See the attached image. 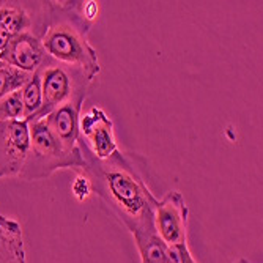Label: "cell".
Returning <instances> with one entry per match:
<instances>
[{
	"label": "cell",
	"instance_id": "8",
	"mask_svg": "<svg viewBox=\"0 0 263 263\" xmlns=\"http://www.w3.org/2000/svg\"><path fill=\"white\" fill-rule=\"evenodd\" d=\"M29 123L0 122V178L17 177L29 152Z\"/></svg>",
	"mask_w": 263,
	"mask_h": 263
},
{
	"label": "cell",
	"instance_id": "1",
	"mask_svg": "<svg viewBox=\"0 0 263 263\" xmlns=\"http://www.w3.org/2000/svg\"><path fill=\"white\" fill-rule=\"evenodd\" d=\"M84 153V174L90 187L109 211L133 235V238L156 233L153 214L158 199L150 191L134 153L115 152L110 158L100 161Z\"/></svg>",
	"mask_w": 263,
	"mask_h": 263
},
{
	"label": "cell",
	"instance_id": "15",
	"mask_svg": "<svg viewBox=\"0 0 263 263\" xmlns=\"http://www.w3.org/2000/svg\"><path fill=\"white\" fill-rule=\"evenodd\" d=\"M8 120H22L21 88L5 95L4 98H0V122Z\"/></svg>",
	"mask_w": 263,
	"mask_h": 263
},
{
	"label": "cell",
	"instance_id": "2",
	"mask_svg": "<svg viewBox=\"0 0 263 263\" xmlns=\"http://www.w3.org/2000/svg\"><path fill=\"white\" fill-rule=\"evenodd\" d=\"M90 27L91 24L82 16L81 0L73 2L49 0L41 46L49 59L84 69L95 81L100 74L101 66L97 51L88 41Z\"/></svg>",
	"mask_w": 263,
	"mask_h": 263
},
{
	"label": "cell",
	"instance_id": "6",
	"mask_svg": "<svg viewBox=\"0 0 263 263\" xmlns=\"http://www.w3.org/2000/svg\"><path fill=\"white\" fill-rule=\"evenodd\" d=\"M79 147L100 161H104L118 152L114 123L101 107L93 106L84 115H81Z\"/></svg>",
	"mask_w": 263,
	"mask_h": 263
},
{
	"label": "cell",
	"instance_id": "12",
	"mask_svg": "<svg viewBox=\"0 0 263 263\" xmlns=\"http://www.w3.org/2000/svg\"><path fill=\"white\" fill-rule=\"evenodd\" d=\"M21 101H22V120L32 122L36 120L43 109V97L38 73L32 74V78L21 87Z\"/></svg>",
	"mask_w": 263,
	"mask_h": 263
},
{
	"label": "cell",
	"instance_id": "3",
	"mask_svg": "<svg viewBox=\"0 0 263 263\" xmlns=\"http://www.w3.org/2000/svg\"><path fill=\"white\" fill-rule=\"evenodd\" d=\"M29 152L17 175L24 181L44 180L55 171L68 167L81 172L87 164L82 150L69 153L62 147V143L47 128L44 118L29 122Z\"/></svg>",
	"mask_w": 263,
	"mask_h": 263
},
{
	"label": "cell",
	"instance_id": "7",
	"mask_svg": "<svg viewBox=\"0 0 263 263\" xmlns=\"http://www.w3.org/2000/svg\"><path fill=\"white\" fill-rule=\"evenodd\" d=\"M187 216L189 210L178 191H169L162 199H158L153 226L158 238L165 246L187 243Z\"/></svg>",
	"mask_w": 263,
	"mask_h": 263
},
{
	"label": "cell",
	"instance_id": "16",
	"mask_svg": "<svg viewBox=\"0 0 263 263\" xmlns=\"http://www.w3.org/2000/svg\"><path fill=\"white\" fill-rule=\"evenodd\" d=\"M171 263H197V260L191 254L187 243L178 245V246H171Z\"/></svg>",
	"mask_w": 263,
	"mask_h": 263
},
{
	"label": "cell",
	"instance_id": "5",
	"mask_svg": "<svg viewBox=\"0 0 263 263\" xmlns=\"http://www.w3.org/2000/svg\"><path fill=\"white\" fill-rule=\"evenodd\" d=\"M49 2H16L0 0V60L10 40L32 32L40 40L46 29Z\"/></svg>",
	"mask_w": 263,
	"mask_h": 263
},
{
	"label": "cell",
	"instance_id": "10",
	"mask_svg": "<svg viewBox=\"0 0 263 263\" xmlns=\"http://www.w3.org/2000/svg\"><path fill=\"white\" fill-rule=\"evenodd\" d=\"M44 55L41 40L32 32H24L8 41L2 62L24 73L33 74L43 63Z\"/></svg>",
	"mask_w": 263,
	"mask_h": 263
},
{
	"label": "cell",
	"instance_id": "4",
	"mask_svg": "<svg viewBox=\"0 0 263 263\" xmlns=\"http://www.w3.org/2000/svg\"><path fill=\"white\" fill-rule=\"evenodd\" d=\"M36 73L43 97V109L38 118H44L52 109L63 103L78 97H88L95 82L84 69L59 63L47 55H44Z\"/></svg>",
	"mask_w": 263,
	"mask_h": 263
},
{
	"label": "cell",
	"instance_id": "11",
	"mask_svg": "<svg viewBox=\"0 0 263 263\" xmlns=\"http://www.w3.org/2000/svg\"><path fill=\"white\" fill-rule=\"evenodd\" d=\"M0 263H26L19 222L0 214Z\"/></svg>",
	"mask_w": 263,
	"mask_h": 263
},
{
	"label": "cell",
	"instance_id": "13",
	"mask_svg": "<svg viewBox=\"0 0 263 263\" xmlns=\"http://www.w3.org/2000/svg\"><path fill=\"white\" fill-rule=\"evenodd\" d=\"M142 263H171V251L156 233L134 238Z\"/></svg>",
	"mask_w": 263,
	"mask_h": 263
},
{
	"label": "cell",
	"instance_id": "9",
	"mask_svg": "<svg viewBox=\"0 0 263 263\" xmlns=\"http://www.w3.org/2000/svg\"><path fill=\"white\" fill-rule=\"evenodd\" d=\"M87 97H78L68 103H63L52 109L44 117V122L55 139L62 143V147L74 153L81 150L79 147V118L82 104Z\"/></svg>",
	"mask_w": 263,
	"mask_h": 263
},
{
	"label": "cell",
	"instance_id": "17",
	"mask_svg": "<svg viewBox=\"0 0 263 263\" xmlns=\"http://www.w3.org/2000/svg\"><path fill=\"white\" fill-rule=\"evenodd\" d=\"M90 191H91V187H90V183H88L87 177L84 174H79L78 180L73 184V193H74V196L79 200H84L90 194Z\"/></svg>",
	"mask_w": 263,
	"mask_h": 263
},
{
	"label": "cell",
	"instance_id": "19",
	"mask_svg": "<svg viewBox=\"0 0 263 263\" xmlns=\"http://www.w3.org/2000/svg\"><path fill=\"white\" fill-rule=\"evenodd\" d=\"M2 66H5V63H4L2 60H0V68H2Z\"/></svg>",
	"mask_w": 263,
	"mask_h": 263
},
{
	"label": "cell",
	"instance_id": "14",
	"mask_svg": "<svg viewBox=\"0 0 263 263\" xmlns=\"http://www.w3.org/2000/svg\"><path fill=\"white\" fill-rule=\"evenodd\" d=\"M32 78L30 73H24L13 66H2L0 68V98H4L5 95L19 90L24 84Z\"/></svg>",
	"mask_w": 263,
	"mask_h": 263
},
{
	"label": "cell",
	"instance_id": "18",
	"mask_svg": "<svg viewBox=\"0 0 263 263\" xmlns=\"http://www.w3.org/2000/svg\"><path fill=\"white\" fill-rule=\"evenodd\" d=\"M236 263H251V261H249V260H246V258H240Z\"/></svg>",
	"mask_w": 263,
	"mask_h": 263
}]
</instances>
